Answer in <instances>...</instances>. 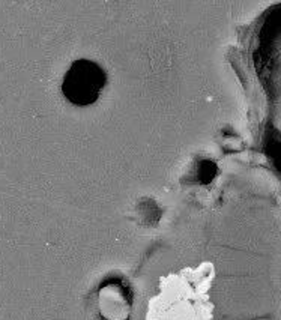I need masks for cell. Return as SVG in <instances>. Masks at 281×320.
I'll return each instance as SVG.
<instances>
[{
    "mask_svg": "<svg viewBox=\"0 0 281 320\" xmlns=\"http://www.w3.org/2000/svg\"><path fill=\"white\" fill-rule=\"evenodd\" d=\"M107 76L104 69L87 59L76 60L65 74L62 90L65 98L79 107L93 104L102 92Z\"/></svg>",
    "mask_w": 281,
    "mask_h": 320,
    "instance_id": "1",
    "label": "cell"
}]
</instances>
